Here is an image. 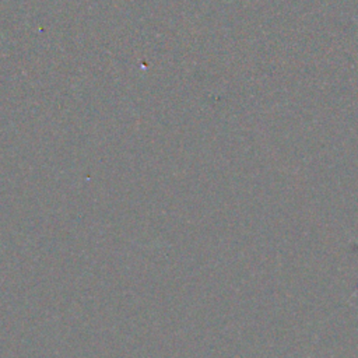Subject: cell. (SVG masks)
<instances>
[{"label":"cell","mask_w":358,"mask_h":358,"mask_svg":"<svg viewBox=\"0 0 358 358\" xmlns=\"http://www.w3.org/2000/svg\"><path fill=\"white\" fill-rule=\"evenodd\" d=\"M357 289H358V287H357Z\"/></svg>","instance_id":"cell-1"}]
</instances>
